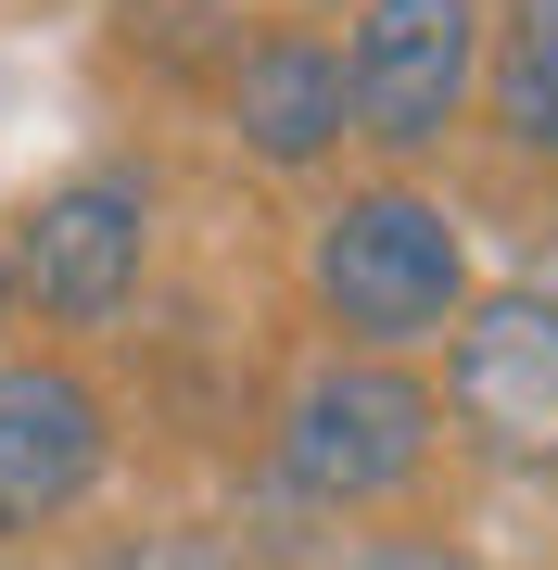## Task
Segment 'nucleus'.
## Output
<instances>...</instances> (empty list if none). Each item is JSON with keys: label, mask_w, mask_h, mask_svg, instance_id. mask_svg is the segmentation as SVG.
<instances>
[{"label": "nucleus", "mask_w": 558, "mask_h": 570, "mask_svg": "<svg viewBox=\"0 0 558 570\" xmlns=\"http://www.w3.org/2000/svg\"><path fill=\"white\" fill-rule=\"evenodd\" d=\"M77 570H254L228 532H204V520H140V532H102Z\"/></svg>", "instance_id": "obj_9"}, {"label": "nucleus", "mask_w": 558, "mask_h": 570, "mask_svg": "<svg viewBox=\"0 0 558 570\" xmlns=\"http://www.w3.org/2000/svg\"><path fill=\"white\" fill-rule=\"evenodd\" d=\"M0 570H13V558H0Z\"/></svg>", "instance_id": "obj_13"}, {"label": "nucleus", "mask_w": 558, "mask_h": 570, "mask_svg": "<svg viewBox=\"0 0 558 570\" xmlns=\"http://www.w3.org/2000/svg\"><path fill=\"white\" fill-rule=\"evenodd\" d=\"M216 127L254 178H331L355 153L331 26H254V39H228L216 51Z\"/></svg>", "instance_id": "obj_7"}, {"label": "nucleus", "mask_w": 558, "mask_h": 570, "mask_svg": "<svg viewBox=\"0 0 558 570\" xmlns=\"http://www.w3.org/2000/svg\"><path fill=\"white\" fill-rule=\"evenodd\" d=\"M115 482V393L89 381V355H13L0 343V546L13 532H63L89 494Z\"/></svg>", "instance_id": "obj_6"}, {"label": "nucleus", "mask_w": 558, "mask_h": 570, "mask_svg": "<svg viewBox=\"0 0 558 570\" xmlns=\"http://www.w3.org/2000/svg\"><path fill=\"white\" fill-rule=\"evenodd\" d=\"M444 444L496 456L508 482H558V305L520 279H482L444 330Z\"/></svg>", "instance_id": "obj_5"}, {"label": "nucleus", "mask_w": 558, "mask_h": 570, "mask_svg": "<svg viewBox=\"0 0 558 570\" xmlns=\"http://www.w3.org/2000/svg\"><path fill=\"white\" fill-rule=\"evenodd\" d=\"M292 279H305V317L343 355H419L457 330L482 266H470V216L432 178H343L292 242Z\"/></svg>", "instance_id": "obj_1"}, {"label": "nucleus", "mask_w": 558, "mask_h": 570, "mask_svg": "<svg viewBox=\"0 0 558 570\" xmlns=\"http://www.w3.org/2000/svg\"><path fill=\"white\" fill-rule=\"evenodd\" d=\"M444 456V393L419 381L407 355H343L317 343L305 367L280 381L267 406V482L317 520H369V508H407Z\"/></svg>", "instance_id": "obj_3"}, {"label": "nucleus", "mask_w": 558, "mask_h": 570, "mask_svg": "<svg viewBox=\"0 0 558 570\" xmlns=\"http://www.w3.org/2000/svg\"><path fill=\"white\" fill-rule=\"evenodd\" d=\"M0 343H13V266H0Z\"/></svg>", "instance_id": "obj_12"}, {"label": "nucleus", "mask_w": 558, "mask_h": 570, "mask_svg": "<svg viewBox=\"0 0 558 570\" xmlns=\"http://www.w3.org/2000/svg\"><path fill=\"white\" fill-rule=\"evenodd\" d=\"M482 127L520 165H558V0H496V51H482Z\"/></svg>", "instance_id": "obj_8"}, {"label": "nucleus", "mask_w": 558, "mask_h": 570, "mask_svg": "<svg viewBox=\"0 0 558 570\" xmlns=\"http://www.w3.org/2000/svg\"><path fill=\"white\" fill-rule=\"evenodd\" d=\"M520 292H546V305H558V204L533 216V242H520Z\"/></svg>", "instance_id": "obj_11"}, {"label": "nucleus", "mask_w": 558, "mask_h": 570, "mask_svg": "<svg viewBox=\"0 0 558 570\" xmlns=\"http://www.w3.org/2000/svg\"><path fill=\"white\" fill-rule=\"evenodd\" d=\"M343 115L381 178H419L444 140L482 115V51H496V0H355L343 13Z\"/></svg>", "instance_id": "obj_4"}, {"label": "nucleus", "mask_w": 558, "mask_h": 570, "mask_svg": "<svg viewBox=\"0 0 558 570\" xmlns=\"http://www.w3.org/2000/svg\"><path fill=\"white\" fill-rule=\"evenodd\" d=\"M317 570H482V558L444 546V532H355V546H331Z\"/></svg>", "instance_id": "obj_10"}, {"label": "nucleus", "mask_w": 558, "mask_h": 570, "mask_svg": "<svg viewBox=\"0 0 558 570\" xmlns=\"http://www.w3.org/2000/svg\"><path fill=\"white\" fill-rule=\"evenodd\" d=\"M153 254H166V165L153 153H77L0 216V266H13V317H39L63 355L140 317Z\"/></svg>", "instance_id": "obj_2"}]
</instances>
